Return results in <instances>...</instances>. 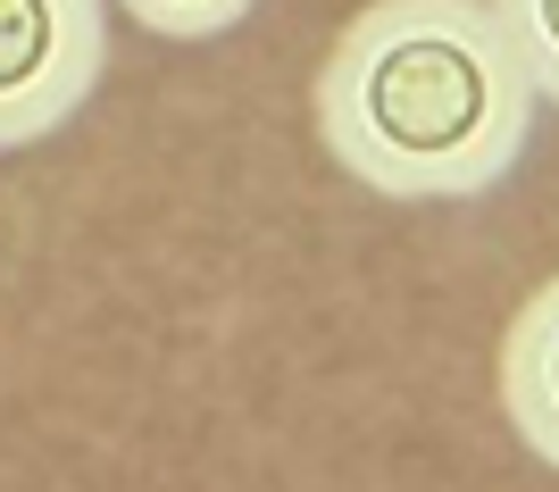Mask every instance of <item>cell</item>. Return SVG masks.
<instances>
[{"label": "cell", "instance_id": "obj_4", "mask_svg": "<svg viewBox=\"0 0 559 492\" xmlns=\"http://www.w3.org/2000/svg\"><path fill=\"white\" fill-rule=\"evenodd\" d=\"M485 9L501 17V34H510L535 100H559V0H485Z\"/></svg>", "mask_w": 559, "mask_h": 492}, {"label": "cell", "instance_id": "obj_5", "mask_svg": "<svg viewBox=\"0 0 559 492\" xmlns=\"http://www.w3.org/2000/svg\"><path fill=\"white\" fill-rule=\"evenodd\" d=\"M142 34H159V43H217L234 25L251 17L259 0H117Z\"/></svg>", "mask_w": 559, "mask_h": 492}, {"label": "cell", "instance_id": "obj_2", "mask_svg": "<svg viewBox=\"0 0 559 492\" xmlns=\"http://www.w3.org/2000/svg\"><path fill=\"white\" fill-rule=\"evenodd\" d=\"M109 75V0H0V151H34Z\"/></svg>", "mask_w": 559, "mask_h": 492}, {"label": "cell", "instance_id": "obj_3", "mask_svg": "<svg viewBox=\"0 0 559 492\" xmlns=\"http://www.w3.org/2000/svg\"><path fill=\"white\" fill-rule=\"evenodd\" d=\"M492 384H501V418H510V434L559 476V276L510 317L501 359H492Z\"/></svg>", "mask_w": 559, "mask_h": 492}, {"label": "cell", "instance_id": "obj_1", "mask_svg": "<svg viewBox=\"0 0 559 492\" xmlns=\"http://www.w3.org/2000/svg\"><path fill=\"white\" fill-rule=\"evenodd\" d=\"M535 84L485 0H368L318 68V134L376 201H485L535 142Z\"/></svg>", "mask_w": 559, "mask_h": 492}]
</instances>
